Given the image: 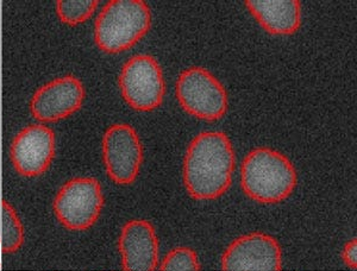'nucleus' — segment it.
<instances>
[{"mask_svg":"<svg viewBox=\"0 0 357 271\" xmlns=\"http://www.w3.org/2000/svg\"><path fill=\"white\" fill-rule=\"evenodd\" d=\"M235 151L222 131L195 136L183 158V185L195 200H215L225 194L235 171Z\"/></svg>","mask_w":357,"mask_h":271,"instance_id":"f257e3e1","label":"nucleus"},{"mask_svg":"<svg viewBox=\"0 0 357 271\" xmlns=\"http://www.w3.org/2000/svg\"><path fill=\"white\" fill-rule=\"evenodd\" d=\"M298 178L296 168L280 151L256 148L241 166V186L247 196L264 205H274L291 196Z\"/></svg>","mask_w":357,"mask_h":271,"instance_id":"f03ea898","label":"nucleus"},{"mask_svg":"<svg viewBox=\"0 0 357 271\" xmlns=\"http://www.w3.org/2000/svg\"><path fill=\"white\" fill-rule=\"evenodd\" d=\"M151 26V8L143 0H111L96 21L94 40L107 54L132 48Z\"/></svg>","mask_w":357,"mask_h":271,"instance_id":"7ed1b4c3","label":"nucleus"},{"mask_svg":"<svg viewBox=\"0 0 357 271\" xmlns=\"http://www.w3.org/2000/svg\"><path fill=\"white\" fill-rule=\"evenodd\" d=\"M175 94L183 111L202 121L215 122L227 114V91L207 69L192 67L183 70L175 85Z\"/></svg>","mask_w":357,"mask_h":271,"instance_id":"20e7f679","label":"nucleus"},{"mask_svg":"<svg viewBox=\"0 0 357 271\" xmlns=\"http://www.w3.org/2000/svg\"><path fill=\"white\" fill-rule=\"evenodd\" d=\"M102 206L104 195L97 178H75L59 190L54 199L53 210L66 229L85 231L97 223Z\"/></svg>","mask_w":357,"mask_h":271,"instance_id":"39448f33","label":"nucleus"},{"mask_svg":"<svg viewBox=\"0 0 357 271\" xmlns=\"http://www.w3.org/2000/svg\"><path fill=\"white\" fill-rule=\"evenodd\" d=\"M118 85L124 100L136 111L149 112L162 105L166 82L161 65L151 55L131 57L119 74Z\"/></svg>","mask_w":357,"mask_h":271,"instance_id":"423d86ee","label":"nucleus"},{"mask_svg":"<svg viewBox=\"0 0 357 271\" xmlns=\"http://www.w3.org/2000/svg\"><path fill=\"white\" fill-rule=\"evenodd\" d=\"M102 150L106 173L114 183L128 186L136 181L143 163V146L132 126H110L102 137Z\"/></svg>","mask_w":357,"mask_h":271,"instance_id":"0eeeda50","label":"nucleus"},{"mask_svg":"<svg viewBox=\"0 0 357 271\" xmlns=\"http://www.w3.org/2000/svg\"><path fill=\"white\" fill-rule=\"evenodd\" d=\"M223 271H281L280 244L272 235L252 232L236 238L222 256Z\"/></svg>","mask_w":357,"mask_h":271,"instance_id":"6e6552de","label":"nucleus"},{"mask_svg":"<svg viewBox=\"0 0 357 271\" xmlns=\"http://www.w3.org/2000/svg\"><path fill=\"white\" fill-rule=\"evenodd\" d=\"M85 95L82 82L73 75H67L38 88L31 99L30 109L40 122H59L82 109Z\"/></svg>","mask_w":357,"mask_h":271,"instance_id":"1a4fd4ad","label":"nucleus"},{"mask_svg":"<svg viewBox=\"0 0 357 271\" xmlns=\"http://www.w3.org/2000/svg\"><path fill=\"white\" fill-rule=\"evenodd\" d=\"M11 161L18 174L36 178L45 174L55 157V134L48 126L30 125L13 139Z\"/></svg>","mask_w":357,"mask_h":271,"instance_id":"9d476101","label":"nucleus"},{"mask_svg":"<svg viewBox=\"0 0 357 271\" xmlns=\"http://www.w3.org/2000/svg\"><path fill=\"white\" fill-rule=\"evenodd\" d=\"M126 271H154L158 265V239L151 222L136 219L123 226L118 240Z\"/></svg>","mask_w":357,"mask_h":271,"instance_id":"9b49d317","label":"nucleus"},{"mask_svg":"<svg viewBox=\"0 0 357 271\" xmlns=\"http://www.w3.org/2000/svg\"><path fill=\"white\" fill-rule=\"evenodd\" d=\"M248 11L271 35L289 36L301 25L299 0H247Z\"/></svg>","mask_w":357,"mask_h":271,"instance_id":"f8f14e48","label":"nucleus"},{"mask_svg":"<svg viewBox=\"0 0 357 271\" xmlns=\"http://www.w3.org/2000/svg\"><path fill=\"white\" fill-rule=\"evenodd\" d=\"M1 250L4 254L16 252L24 242V231L13 207L1 200Z\"/></svg>","mask_w":357,"mask_h":271,"instance_id":"ddd939ff","label":"nucleus"},{"mask_svg":"<svg viewBox=\"0 0 357 271\" xmlns=\"http://www.w3.org/2000/svg\"><path fill=\"white\" fill-rule=\"evenodd\" d=\"M98 0H59L56 13L65 24L75 26L89 21L97 10Z\"/></svg>","mask_w":357,"mask_h":271,"instance_id":"4468645a","label":"nucleus"},{"mask_svg":"<svg viewBox=\"0 0 357 271\" xmlns=\"http://www.w3.org/2000/svg\"><path fill=\"white\" fill-rule=\"evenodd\" d=\"M199 259L191 247H175L160 263V271H199Z\"/></svg>","mask_w":357,"mask_h":271,"instance_id":"2eb2a0df","label":"nucleus"},{"mask_svg":"<svg viewBox=\"0 0 357 271\" xmlns=\"http://www.w3.org/2000/svg\"><path fill=\"white\" fill-rule=\"evenodd\" d=\"M357 239L354 238L349 240L348 243L345 244L342 251V258L344 261V263L353 269L356 270L357 269Z\"/></svg>","mask_w":357,"mask_h":271,"instance_id":"dca6fc26","label":"nucleus"},{"mask_svg":"<svg viewBox=\"0 0 357 271\" xmlns=\"http://www.w3.org/2000/svg\"><path fill=\"white\" fill-rule=\"evenodd\" d=\"M1 252L3 250H1V242H0V268H1Z\"/></svg>","mask_w":357,"mask_h":271,"instance_id":"f3484780","label":"nucleus"}]
</instances>
